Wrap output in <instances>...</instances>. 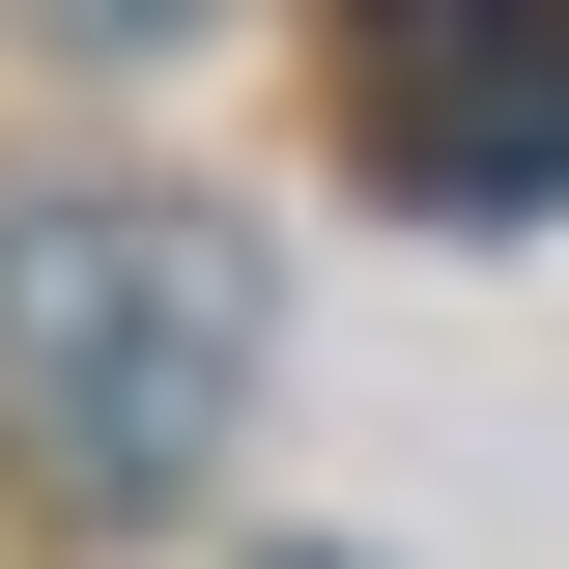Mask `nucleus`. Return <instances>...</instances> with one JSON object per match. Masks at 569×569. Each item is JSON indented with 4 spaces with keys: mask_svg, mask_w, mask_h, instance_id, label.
I'll list each match as a JSON object with an SVG mask.
<instances>
[{
    "mask_svg": "<svg viewBox=\"0 0 569 569\" xmlns=\"http://www.w3.org/2000/svg\"><path fill=\"white\" fill-rule=\"evenodd\" d=\"M284 569H342V541H284Z\"/></svg>",
    "mask_w": 569,
    "mask_h": 569,
    "instance_id": "nucleus-3",
    "label": "nucleus"
},
{
    "mask_svg": "<svg viewBox=\"0 0 569 569\" xmlns=\"http://www.w3.org/2000/svg\"><path fill=\"white\" fill-rule=\"evenodd\" d=\"M257 342H284V284H257V228H228V200H171V171L0 200V427L58 456L86 512L200 485L228 399H257Z\"/></svg>",
    "mask_w": 569,
    "mask_h": 569,
    "instance_id": "nucleus-1",
    "label": "nucleus"
},
{
    "mask_svg": "<svg viewBox=\"0 0 569 569\" xmlns=\"http://www.w3.org/2000/svg\"><path fill=\"white\" fill-rule=\"evenodd\" d=\"M399 171L456 228H541L569 200V29H399Z\"/></svg>",
    "mask_w": 569,
    "mask_h": 569,
    "instance_id": "nucleus-2",
    "label": "nucleus"
}]
</instances>
